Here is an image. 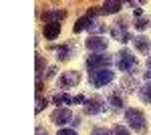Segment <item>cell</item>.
<instances>
[{
    "label": "cell",
    "instance_id": "21",
    "mask_svg": "<svg viewBox=\"0 0 151 135\" xmlns=\"http://www.w3.org/2000/svg\"><path fill=\"white\" fill-rule=\"evenodd\" d=\"M111 131H113V135H131L125 125H113V129H111Z\"/></svg>",
    "mask_w": 151,
    "mask_h": 135
},
{
    "label": "cell",
    "instance_id": "3",
    "mask_svg": "<svg viewBox=\"0 0 151 135\" xmlns=\"http://www.w3.org/2000/svg\"><path fill=\"white\" fill-rule=\"evenodd\" d=\"M111 63H113V58L107 56L105 53H101V55H91L87 58V69L91 73L93 71H103V69H111Z\"/></svg>",
    "mask_w": 151,
    "mask_h": 135
},
{
    "label": "cell",
    "instance_id": "19",
    "mask_svg": "<svg viewBox=\"0 0 151 135\" xmlns=\"http://www.w3.org/2000/svg\"><path fill=\"white\" fill-rule=\"evenodd\" d=\"M36 79H40V77H42V71H45V67H47V61H45V58H42V55H38V53H36Z\"/></svg>",
    "mask_w": 151,
    "mask_h": 135
},
{
    "label": "cell",
    "instance_id": "4",
    "mask_svg": "<svg viewBox=\"0 0 151 135\" xmlns=\"http://www.w3.org/2000/svg\"><path fill=\"white\" fill-rule=\"evenodd\" d=\"M117 69L119 71H123V73H129V71H133V67H135V56H133V53H129V51H119L117 53Z\"/></svg>",
    "mask_w": 151,
    "mask_h": 135
},
{
    "label": "cell",
    "instance_id": "8",
    "mask_svg": "<svg viewBox=\"0 0 151 135\" xmlns=\"http://www.w3.org/2000/svg\"><path fill=\"white\" fill-rule=\"evenodd\" d=\"M85 46H87L93 55H101V53L107 51L109 43L105 40L103 36H89V38H87V43H85Z\"/></svg>",
    "mask_w": 151,
    "mask_h": 135
},
{
    "label": "cell",
    "instance_id": "18",
    "mask_svg": "<svg viewBox=\"0 0 151 135\" xmlns=\"http://www.w3.org/2000/svg\"><path fill=\"white\" fill-rule=\"evenodd\" d=\"M89 30L93 32V36H101L103 32H107V26H105L103 22H99V20H95V22L89 26Z\"/></svg>",
    "mask_w": 151,
    "mask_h": 135
},
{
    "label": "cell",
    "instance_id": "29",
    "mask_svg": "<svg viewBox=\"0 0 151 135\" xmlns=\"http://www.w3.org/2000/svg\"><path fill=\"white\" fill-rule=\"evenodd\" d=\"M143 77H145V79H147V83H149V81H151V71H147V73H143Z\"/></svg>",
    "mask_w": 151,
    "mask_h": 135
},
{
    "label": "cell",
    "instance_id": "1",
    "mask_svg": "<svg viewBox=\"0 0 151 135\" xmlns=\"http://www.w3.org/2000/svg\"><path fill=\"white\" fill-rule=\"evenodd\" d=\"M125 121H127V125L133 129V131H139V133H143V131L147 129L145 115H143L139 109H127V111H125Z\"/></svg>",
    "mask_w": 151,
    "mask_h": 135
},
{
    "label": "cell",
    "instance_id": "9",
    "mask_svg": "<svg viewBox=\"0 0 151 135\" xmlns=\"http://www.w3.org/2000/svg\"><path fill=\"white\" fill-rule=\"evenodd\" d=\"M50 121L55 125H67L73 121V113H70V109H67V107H58V109H55L52 111V115H50Z\"/></svg>",
    "mask_w": 151,
    "mask_h": 135
},
{
    "label": "cell",
    "instance_id": "7",
    "mask_svg": "<svg viewBox=\"0 0 151 135\" xmlns=\"http://www.w3.org/2000/svg\"><path fill=\"white\" fill-rule=\"evenodd\" d=\"M79 81H81V75L77 71H67V73H63L58 77L57 83H58V89H69V87L79 85Z\"/></svg>",
    "mask_w": 151,
    "mask_h": 135
},
{
    "label": "cell",
    "instance_id": "17",
    "mask_svg": "<svg viewBox=\"0 0 151 135\" xmlns=\"http://www.w3.org/2000/svg\"><path fill=\"white\" fill-rule=\"evenodd\" d=\"M139 97L143 103H151V81L149 83H145L143 87L139 89Z\"/></svg>",
    "mask_w": 151,
    "mask_h": 135
},
{
    "label": "cell",
    "instance_id": "27",
    "mask_svg": "<svg viewBox=\"0 0 151 135\" xmlns=\"http://www.w3.org/2000/svg\"><path fill=\"white\" fill-rule=\"evenodd\" d=\"M55 73H57V69L50 67V69H48V73H47V79H52V77H55Z\"/></svg>",
    "mask_w": 151,
    "mask_h": 135
},
{
    "label": "cell",
    "instance_id": "22",
    "mask_svg": "<svg viewBox=\"0 0 151 135\" xmlns=\"http://www.w3.org/2000/svg\"><path fill=\"white\" fill-rule=\"evenodd\" d=\"M47 105H48V99H47V97H45V99H42V97H36V115L42 111Z\"/></svg>",
    "mask_w": 151,
    "mask_h": 135
},
{
    "label": "cell",
    "instance_id": "15",
    "mask_svg": "<svg viewBox=\"0 0 151 135\" xmlns=\"http://www.w3.org/2000/svg\"><path fill=\"white\" fill-rule=\"evenodd\" d=\"M60 28H63V24H57V22L45 24V26H42V34H45L47 40H55L58 34H60Z\"/></svg>",
    "mask_w": 151,
    "mask_h": 135
},
{
    "label": "cell",
    "instance_id": "30",
    "mask_svg": "<svg viewBox=\"0 0 151 135\" xmlns=\"http://www.w3.org/2000/svg\"><path fill=\"white\" fill-rule=\"evenodd\" d=\"M147 71H151V56L147 58Z\"/></svg>",
    "mask_w": 151,
    "mask_h": 135
},
{
    "label": "cell",
    "instance_id": "28",
    "mask_svg": "<svg viewBox=\"0 0 151 135\" xmlns=\"http://www.w3.org/2000/svg\"><path fill=\"white\" fill-rule=\"evenodd\" d=\"M36 135H48L47 129H42V127H36Z\"/></svg>",
    "mask_w": 151,
    "mask_h": 135
},
{
    "label": "cell",
    "instance_id": "14",
    "mask_svg": "<svg viewBox=\"0 0 151 135\" xmlns=\"http://www.w3.org/2000/svg\"><path fill=\"white\" fill-rule=\"evenodd\" d=\"M121 8H123V2L111 0V2H103V4L99 6V12H101V14H117Z\"/></svg>",
    "mask_w": 151,
    "mask_h": 135
},
{
    "label": "cell",
    "instance_id": "16",
    "mask_svg": "<svg viewBox=\"0 0 151 135\" xmlns=\"http://www.w3.org/2000/svg\"><path fill=\"white\" fill-rule=\"evenodd\" d=\"M133 46H135V51H139V53H149L151 51V43L147 36H135L133 38Z\"/></svg>",
    "mask_w": 151,
    "mask_h": 135
},
{
    "label": "cell",
    "instance_id": "13",
    "mask_svg": "<svg viewBox=\"0 0 151 135\" xmlns=\"http://www.w3.org/2000/svg\"><path fill=\"white\" fill-rule=\"evenodd\" d=\"M107 103L115 109V111H119V109H123V105H125V99H123V91H113V93H109V97H107Z\"/></svg>",
    "mask_w": 151,
    "mask_h": 135
},
{
    "label": "cell",
    "instance_id": "24",
    "mask_svg": "<svg viewBox=\"0 0 151 135\" xmlns=\"http://www.w3.org/2000/svg\"><path fill=\"white\" fill-rule=\"evenodd\" d=\"M91 135H113V131H109V129H105V127H95Z\"/></svg>",
    "mask_w": 151,
    "mask_h": 135
},
{
    "label": "cell",
    "instance_id": "10",
    "mask_svg": "<svg viewBox=\"0 0 151 135\" xmlns=\"http://www.w3.org/2000/svg\"><path fill=\"white\" fill-rule=\"evenodd\" d=\"M65 18H67V12L60 10V8H52V10H45L42 12V22L45 24H50V22L60 24Z\"/></svg>",
    "mask_w": 151,
    "mask_h": 135
},
{
    "label": "cell",
    "instance_id": "11",
    "mask_svg": "<svg viewBox=\"0 0 151 135\" xmlns=\"http://www.w3.org/2000/svg\"><path fill=\"white\" fill-rule=\"evenodd\" d=\"M105 109L103 105V99L101 97H93V99H87L85 101V113L87 115H97V113H101Z\"/></svg>",
    "mask_w": 151,
    "mask_h": 135
},
{
    "label": "cell",
    "instance_id": "25",
    "mask_svg": "<svg viewBox=\"0 0 151 135\" xmlns=\"http://www.w3.org/2000/svg\"><path fill=\"white\" fill-rule=\"evenodd\" d=\"M57 135H79L75 129H67V127H63V129H58V133Z\"/></svg>",
    "mask_w": 151,
    "mask_h": 135
},
{
    "label": "cell",
    "instance_id": "2",
    "mask_svg": "<svg viewBox=\"0 0 151 135\" xmlns=\"http://www.w3.org/2000/svg\"><path fill=\"white\" fill-rule=\"evenodd\" d=\"M113 79H115V73H113L111 69H103V71H93V73H89V81H91V85L97 87V89L109 85Z\"/></svg>",
    "mask_w": 151,
    "mask_h": 135
},
{
    "label": "cell",
    "instance_id": "20",
    "mask_svg": "<svg viewBox=\"0 0 151 135\" xmlns=\"http://www.w3.org/2000/svg\"><path fill=\"white\" fill-rule=\"evenodd\" d=\"M52 103L60 107V105H67V103H73V97H69L67 93H58V95H55V97H52Z\"/></svg>",
    "mask_w": 151,
    "mask_h": 135
},
{
    "label": "cell",
    "instance_id": "26",
    "mask_svg": "<svg viewBox=\"0 0 151 135\" xmlns=\"http://www.w3.org/2000/svg\"><path fill=\"white\" fill-rule=\"evenodd\" d=\"M85 101H87V99H85L83 95H77V97H73V103H75V105H77V103H83V105H85Z\"/></svg>",
    "mask_w": 151,
    "mask_h": 135
},
{
    "label": "cell",
    "instance_id": "5",
    "mask_svg": "<svg viewBox=\"0 0 151 135\" xmlns=\"http://www.w3.org/2000/svg\"><path fill=\"white\" fill-rule=\"evenodd\" d=\"M97 14H101V12H99V8H91L87 14H83L81 18L75 22L73 32H83V30H89V26L95 22V16H97Z\"/></svg>",
    "mask_w": 151,
    "mask_h": 135
},
{
    "label": "cell",
    "instance_id": "6",
    "mask_svg": "<svg viewBox=\"0 0 151 135\" xmlns=\"http://www.w3.org/2000/svg\"><path fill=\"white\" fill-rule=\"evenodd\" d=\"M111 36L115 38L117 43H127V40H131V36H129L127 32V20H117L113 26H111Z\"/></svg>",
    "mask_w": 151,
    "mask_h": 135
},
{
    "label": "cell",
    "instance_id": "23",
    "mask_svg": "<svg viewBox=\"0 0 151 135\" xmlns=\"http://www.w3.org/2000/svg\"><path fill=\"white\" fill-rule=\"evenodd\" d=\"M147 24H149V20L141 16V18H137V20H135V28H137V30H143V28H147Z\"/></svg>",
    "mask_w": 151,
    "mask_h": 135
},
{
    "label": "cell",
    "instance_id": "12",
    "mask_svg": "<svg viewBox=\"0 0 151 135\" xmlns=\"http://www.w3.org/2000/svg\"><path fill=\"white\" fill-rule=\"evenodd\" d=\"M73 55H75V45H73V43H67V45H63V46H58V48H57V58L60 61V63L70 61Z\"/></svg>",
    "mask_w": 151,
    "mask_h": 135
}]
</instances>
